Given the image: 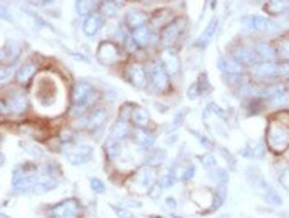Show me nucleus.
Listing matches in <instances>:
<instances>
[{"label": "nucleus", "mask_w": 289, "mask_h": 218, "mask_svg": "<svg viewBox=\"0 0 289 218\" xmlns=\"http://www.w3.org/2000/svg\"><path fill=\"white\" fill-rule=\"evenodd\" d=\"M184 24H185L184 19H177V20H172L170 24L163 29V32H162L163 46H172V44L180 37L182 30H184Z\"/></svg>", "instance_id": "nucleus-7"}, {"label": "nucleus", "mask_w": 289, "mask_h": 218, "mask_svg": "<svg viewBox=\"0 0 289 218\" xmlns=\"http://www.w3.org/2000/svg\"><path fill=\"white\" fill-rule=\"evenodd\" d=\"M239 62L241 66H256L257 64V59H259V56H257V52L254 49L247 47V46H241V47H235L234 49V57Z\"/></svg>", "instance_id": "nucleus-10"}, {"label": "nucleus", "mask_w": 289, "mask_h": 218, "mask_svg": "<svg viewBox=\"0 0 289 218\" xmlns=\"http://www.w3.org/2000/svg\"><path fill=\"white\" fill-rule=\"evenodd\" d=\"M252 75L257 79H274L279 75H289V64H274V62H262L256 64Z\"/></svg>", "instance_id": "nucleus-3"}, {"label": "nucleus", "mask_w": 289, "mask_h": 218, "mask_svg": "<svg viewBox=\"0 0 289 218\" xmlns=\"http://www.w3.org/2000/svg\"><path fill=\"white\" fill-rule=\"evenodd\" d=\"M119 57H121V54H119V49L114 42L106 41L97 47V59L101 61V64L113 66L119 61Z\"/></svg>", "instance_id": "nucleus-6"}, {"label": "nucleus", "mask_w": 289, "mask_h": 218, "mask_svg": "<svg viewBox=\"0 0 289 218\" xmlns=\"http://www.w3.org/2000/svg\"><path fill=\"white\" fill-rule=\"evenodd\" d=\"M288 20H289V7H288Z\"/></svg>", "instance_id": "nucleus-40"}, {"label": "nucleus", "mask_w": 289, "mask_h": 218, "mask_svg": "<svg viewBox=\"0 0 289 218\" xmlns=\"http://www.w3.org/2000/svg\"><path fill=\"white\" fill-rule=\"evenodd\" d=\"M219 68L222 71H225V73H229V74H241L242 73V66L239 64L235 59H225V57H220Z\"/></svg>", "instance_id": "nucleus-23"}, {"label": "nucleus", "mask_w": 289, "mask_h": 218, "mask_svg": "<svg viewBox=\"0 0 289 218\" xmlns=\"http://www.w3.org/2000/svg\"><path fill=\"white\" fill-rule=\"evenodd\" d=\"M133 140H135V143H136L138 146H141V148H148V146L153 143L155 138H153L152 135H148V133H145V131L140 128V130H138V131L135 133V138H133Z\"/></svg>", "instance_id": "nucleus-25"}, {"label": "nucleus", "mask_w": 289, "mask_h": 218, "mask_svg": "<svg viewBox=\"0 0 289 218\" xmlns=\"http://www.w3.org/2000/svg\"><path fill=\"white\" fill-rule=\"evenodd\" d=\"M215 30H217V19L213 17V19H212L210 22H208V25H207V29L203 30V34L198 37L197 46H198V47H207L208 44L212 42L213 35H215Z\"/></svg>", "instance_id": "nucleus-19"}, {"label": "nucleus", "mask_w": 289, "mask_h": 218, "mask_svg": "<svg viewBox=\"0 0 289 218\" xmlns=\"http://www.w3.org/2000/svg\"><path fill=\"white\" fill-rule=\"evenodd\" d=\"M146 14L141 10H138V8H131V10L126 12V15H124V22H126V25L130 29H136V27H141V25H145L146 22Z\"/></svg>", "instance_id": "nucleus-14"}, {"label": "nucleus", "mask_w": 289, "mask_h": 218, "mask_svg": "<svg viewBox=\"0 0 289 218\" xmlns=\"http://www.w3.org/2000/svg\"><path fill=\"white\" fill-rule=\"evenodd\" d=\"M162 64H163V68H165V71H167L168 74H172V75L179 74V71H180V59H179V56H177L175 52H172V51L163 52Z\"/></svg>", "instance_id": "nucleus-13"}, {"label": "nucleus", "mask_w": 289, "mask_h": 218, "mask_svg": "<svg viewBox=\"0 0 289 218\" xmlns=\"http://www.w3.org/2000/svg\"><path fill=\"white\" fill-rule=\"evenodd\" d=\"M79 213H81V208H79V203L76 200H66V202H61L59 205L52 207L51 217L52 218H79Z\"/></svg>", "instance_id": "nucleus-5"}, {"label": "nucleus", "mask_w": 289, "mask_h": 218, "mask_svg": "<svg viewBox=\"0 0 289 218\" xmlns=\"http://www.w3.org/2000/svg\"><path fill=\"white\" fill-rule=\"evenodd\" d=\"M113 2H114V3H123L124 0H113Z\"/></svg>", "instance_id": "nucleus-38"}, {"label": "nucleus", "mask_w": 289, "mask_h": 218, "mask_svg": "<svg viewBox=\"0 0 289 218\" xmlns=\"http://www.w3.org/2000/svg\"><path fill=\"white\" fill-rule=\"evenodd\" d=\"M288 7V3H286V0H271V2L266 5V10L269 12V14H279V12H283L284 8Z\"/></svg>", "instance_id": "nucleus-27"}, {"label": "nucleus", "mask_w": 289, "mask_h": 218, "mask_svg": "<svg viewBox=\"0 0 289 218\" xmlns=\"http://www.w3.org/2000/svg\"><path fill=\"white\" fill-rule=\"evenodd\" d=\"M91 156H93V148H91V146H88V145H79L74 149H71V151L66 153V158H68V161L73 163V164L86 163Z\"/></svg>", "instance_id": "nucleus-11"}, {"label": "nucleus", "mask_w": 289, "mask_h": 218, "mask_svg": "<svg viewBox=\"0 0 289 218\" xmlns=\"http://www.w3.org/2000/svg\"><path fill=\"white\" fill-rule=\"evenodd\" d=\"M172 10L170 8H162V10L155 12V15L152 17V24L155 27H167L172 22Z\"/></svg>", "instance_id": "nucleus-21"}, {"label": "nucleus", "mask_w": 289, "mask_h": 218, "mask_svg": "<svg viewBox=\"0 0 289 218\" xmlns=\"http://www.w3.org/2000/svg\"><path fill=\"white\" fill-rule=\"evenodd\" d=\"M35 71H37V66H35L34 62H27V64H24L19 71H17L15 81L19 84H27L30 79H32V75L35 74Z\"/></svg>", "instance_id": "nucleus-17"}, {"label": "nucleus", "mask_w": 289, "mask_h": 218, "mask_svg": "<svg viewBox=\"0 0 289 218\" xmlns=\"http://www.w3.org/2000/svg\"><path fill=\"white\" fill-rule=\"evenodd\" d=\"M101 12L103 17H114L118 12V3H114L113 0H103L101 2Z\"/></svg>", "instance_id": "nucleus-26"}, {"label": "nucleus", "mask_w": 289, "mask_h": 218, "mask_svg": "<svg viewBox=\"0 0 289 218\" xmlns=\"http://www.w3.org/2000/svg\"><path fill=\"white\" fill-rule=\"evenodd\" d=\"M91 183V188L96 191V193H101V191H104V185L101 183L99 180H97V178H93V180L90 181Z\"/></svg>", "instance_id": "nucleus-32"}, {"label": "nucleus", "mask_w": 289, "mask_h": 218, "mask_svg": "<svg viewBox=\"0 0 289 218\" xmlns=\"http://www.w3.org/2000/svg\"><path fill=\"white\" fill-rule=\"evenodd\" d=\"M268 143L274 151L286 149L289 146V126L279 121H271L268 130Z\"/></svg>", "instance_id": "nucleus-2"}, {"label": "nucleus", "mask_w": 289, "mask_h": 218, "mask_svg": "<svg viewBox=\"0 0 289 218\" xmlns=\"http://www.w3.org/2000/svg\"><path fill=\"white\" fill-rule=\"evenodd\" d=\"M202 161H205V163H203V166H205V168L215 166V161H213V158L210 156V154H207V156H202Z\"/></svg>", "instance_id": "nucleus-35"}, {"label": "nucleus", "mask_w": 289, "mask_h": 218, "mask_svg": "<svg viewBox=\"0 0 289 218\" xmlns=\"http://www.w3.org/2000/svg\"><path fill=\"white\" fill-rule=\"evenodd\" d=\"M256 52H257V56L268 57V59H274V57H276V51L269 46V44H266V42L257 44V51Z\"/></svg>", "instance_id": "nucleus-28"}, {"label": "nucleus", "mask_w": 289, "mask_h": 218, "mask_svg": "<svg viewBox=\"0 0 289 218\" xmlns=\"http://www.w3.org/2000/svg\"><path fill=\"white\" fill-rule=\"evenodd\" d=\"M167 207H168V208H175V200H173V198H168V200H167Z\"/></svg>", "instance_id": "nucleus-36"}, {"label": "nucleus", "mask_w": 289, "mask_h": 218, "mask_svg": "<svg viewBox=\"0 0 289 218\" xmlns=\"http://www.w3.org/2000/svg\"><path fill=\"white\" fill-rule=\"evenodd\" d=\"M103 25H104V17L103 15L101 14H91L90 17H86V20H84L83 32L86 35H90V37H93V35H96L101 29H103Z\"/></svg>", "instance_id": "nucleus-12"}, {"label": "nucleus", "mask_w": 289, "mask_h": 218, "mask_svg": "<svg viewBox=\"0 0 289 218\" xmlns=\"http://www.w3.org/2000/svg\"><path fill=\"white\" fill-rule=\"evenodd\" d=\"M281 183H283V186H286V188L289 190V168H288V170H284V171H283V175H281Z\"/></svg>", "instance_id": "nucleus-34"}, {"label": "nucleus", "mask_w": 289, "mask_h": 218, "mask_svg": "<svg viewBox=\"0 0 289 218\" xmlns=\"http://www.w3.org/2000/svg\"><path fill=\"white\" fill-rule=\"evenodd\" d=\"M150 75H152V82L158 91H165L168 87V73L163 68L162 62H152L150 66Z\"/></svg>", "instance_id": "nucleus-9"}, {"label": "nucleus", "mask_w": 289, "mask_h": 218, "mask_svg": "<svg viewBox=\"0 0 289 218\" xmlns=\"http://www.w3.org/2000/svg\"><path fill=\"white\" fill-rule=\"evenodd\" d=\"M7 109L15 114L24 113V111L27 109V97L24 94H14L7 102Z\"/></svg>", "instance_id": "nucleus-16"}, {"label": "nucleus", "mask_w": 289, "mask_h": 218, "mask_svg": "<svg viewBox=\"0 0 289 218\" xmlns=\"http://www.w3.org/2000/svg\"><path fill=\"white\" fill-rule=\"evenodd\" d=\"M131 37L138 47H145V46H148L150 41H152V32H150V29L146 27V25H141V27L133 29Z\"/></svg>", "instance_id": "nucleus-15"}, {"label": "nucleus", "mask_w": 289, "mask_h": 218, "mask_svg": "<svg viewBox=\"0 0 289 218\" xmlns=\"http://www.w3.org/2000/svg\"><path fill=\"white\" fill-rule=\"evenodd\" d=\"M128 133H130V126H128V123H126V121H123V119H119V121L113 126V130H111L109 140L121 141L123 138H126V136H128Z\"/></svg>", "instance_id": "nucleus-22"}, {"label": "nucleus", "mask_w": 289, "mask_h": 218, "mask_svg": "<svg viewBox=\"0 0 289 218\" xmlns=\"http://www.w3.org/2000/svg\"><path fill=\"white\" fill-rule=\"evenodd\" d=\"M5 77H7V71L0 69V81H2V79H5Z\"/></svg>", "instance_id": "nucleus-37"}, {"label": "nucleus", "mask_w": 289, "mask_h": 218, "mask_svg": "<svg viewBox=\"0 0 289 218\" xmlns=\"http://www.w3.org/2000/svg\"><path fill=\"white\" fill-rule=\"evenodd\" d=\"M264 198H266V202L271 203V205H281V197L271 188H268V193L264 195Z\"/></svg>", "instance_id": "nucleus-31"}, {"label": "nucleus", "mask_w": 289, "mask_h": 218, "mask_svg": "<svg viewBox=\"0 0 289 218\" xmlns=\"http://www.w3.org/2000/svg\"><path fill=\"white\" fill-rule=\"evenodd\" d=\"M101 0H78L76 2V10L81 17H90L95 14V8L97 7Z\"/></svg>", "instance_id": "nucleus-20"}, {"label": "nucleus", "mask_w": 289, "mask_h": 218, "mask_svg": "<svg viewBox=\"0 0 289 218\" xmlns=\"http://www.w3.org/2000/svg\"><path fill=\"white\" fill-rule=\"evenodd\" d=\"M126 79L130 81V84L140 89L148 84V81H146V71L138 62H133V64H130L126 68Z\"/></svg>", "instance_id": "nucleus-8"}, {"label": "nucleus", "mask_w": 289, "mask_h": 218, "mask_svg": "<svg viewBox=\"0 0 289 218\" xmlns=\"http://www.w3.org/2000/svg\"><path fill=\"white\" fill-rule=\"evenodd\" d=\"M97 99V94L93 91L91 84L88 82H78L73 91V104H74V114H81L84 109L95 104Z\"/></svg>", "instance_id": "nucleus-1"}, {"label": "nucleus", "mask_w": 289, "mask_h": 218, "mask_svg": "<svg viewBox=\"0 0 289 218\" xmlns=\"http://www.w3.org/2000/svg\"><path fill=\"white\" fill-rule=\"evenodd\" d=\"M276 54L281 56L283 59L289 61V39H284V41L279 42V46H278V51H276Z\"/></svg>", "instance_id": "nucleus-29"}, {"label": "nucleus", "mask_w": 289, "mask_h": 218, "mask_svg": "<svg viewBox=\"0 0 289 218\" xmlns=\"http://www.w3.org/2000/svg\"><path fill=\"white\" fill-rule=\"evenodd\" d=\"M165 156H167V154H165V151H163V149L153 151V154L148 158V163H150V164H160V163L165 161Z\"/></svg>", "instance_id": "nucleus-30"}, {"label": "nucleus", "mask_w": 289, "mask_h": 218, "mask_svg": "<svg viewBox=\"0 0 289 218\" xmlns=\"http://www.w3.org/2000/svg\"><path fill=\"white\" fill-rule=\"evenodd\" d=\"M200 94H202V91H200L198 86H197V82H195L193 86L189 89V96H190V99H195V97H198Z\"/></svg>", "instance_id": "nucleus-33"}, {"label": "nucleus", "mask_w": 289, "mask_h": 218, "mask_svg": "<svg viewBox=\"0 0 289 218\" xmlns=\"http://www.w3.org/2000/svg\"><path fill=\"white\" fill-rule=\"evenodd\" d=\"M84 126L88 128V130H97L99 126H103V123L106 121V111H101V109H97V111H93V113L88 116L86 119H84Z\"/></svg>", "instance_id": "nucleus-18"}, {"label": "nucleus", "mask_w": 289, "mask_h": 218, "mask_svg": "<svg viewBox=\"0 0 289 218\" xmlns=\"http://www.w3.org/2000/svg\"><path fill=\"white\" fill-rule=\"evenodd\" d=\"M241 24L252 32H276V30H279V24L262 15H246L241 19Z\"/></svg>", "instance_id": "nucleus-4"}, {"label": "nucleus", "mask_w": 289, "mask_h": 218, "mask_svg": "<svg viewBox=\"0 0 289 218\" xmlns=\"http://www.w3.org/2000/svg\"><path fill=\"white\" fill-rule=\"evenodd\" d=\"M29 2H32V3H37V2H42V0H29Z\"/></svg>", "instance_id": "nucleus-39"}, {"label": "nucleus", "mask_w": 289, "mask_h": 218, "mask_svg": "<svg viewBox=\"0 0 289 218\" xmlns=\"http://www.w3.org/2000/svg\"><path fill=\"white\" fill-rule=\"evenodd\" d=\"M131 121L135 123L138 128H145L146 124L150 123V114H148V111L143 109V108H136V109L131 113Z\"/></svg>", "instance_id": "nucleus-24"}]
</instances>
